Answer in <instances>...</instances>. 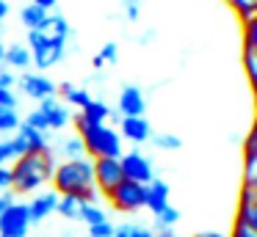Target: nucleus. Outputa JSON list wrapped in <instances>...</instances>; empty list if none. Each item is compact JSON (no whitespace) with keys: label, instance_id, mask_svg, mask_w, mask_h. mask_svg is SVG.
<instances>
[{"label":"nucleus","instance_id":"1","mask_svg":"<svg viewBox=\"0 0 257 237\" xmlns=\"http://www.w3.org/2000/svg\"><path fill=\"white\" fill-rule=\"evenodd\" d=\"M56 165L58 160L53 157L50 149L25 152L23 157L14 160V165H9V171H12V193L14 196H34V193H39L45 185H50Z\"/></svg>","mask_w":257,"mask_h":237},{"label":"nucleus","instance_id":"2","mask_svg":"<svg viewBox=\"0 0 257 237\" xmlns=\"http://www.w3.org/2000/svg\"><path fill=\"white\" fill-rule=\"evenodd\" d=\"M53 193L58 196H78L86 204H97L100 193L94 187V165L91 157H80V160H67V163H58L53 171Z\"/></svg>","mask_w":257,"mask_h":237},{"label":"nucleus","instance_id":"3","mask_svg":"<svg viewBox=\"0 0 257 237\" xmlns=\"http://www.w3.org/2000/svg\"><path fill=\"white\" fill-rule=\"evenodd\" d=\"M72 127L78 130L80 141H83V146H86V157H91V160H97V157L119 160V154H122V138H119V132L113 130L111 124L89 127V124H80L78 119H72Z\"/></svg>","mask_w":257,"mask_h":237},{"label":"nucleus","instance_id":"4","mask_svg":"<svg viewBox=\"0 0 257 237\" xmlns=\"http://www.w3.org/2000/svg\"><path fill=\"white\" fill-rule=\"evenodd\" d=\"M25 47H28V53H31V64H36L39 72H47V69L58 66L64 58H67V53H69L72 44L50 42V39H45L39 31H28V42H25Z\"/></svg>","mask_w":257,"mask_h":237},{"label":"nucleus","instance_id":"5","mask_svg":"<svg viewBox=\"0 0 257 237\" xmlns=\"http://www.w3.org/2000/svg\"><path fill=\"white\" fill-rule=\"evenodd\" d=\"M119 168H122L124 179L139 182V185H150V182L155 179V163H152L150 154L139 152V149L119 154Z\"/></svg>","mask_w":257,"mask_h":237},{"label":"nucleus","instance_id":"6","mask_svg":"<svg viewBox=\"0 0 257 237\" xmlns=\"http://www.w3.org/2000/svg\"><path fill=\"white\" fill-rule=\"evenodd\" d=\"M105 198L116 212H139V209H144V185L122 179Z\"/></svg>","mask_w":257,"mask_h":237},{"label":"nucleus","instance_id":"7","mask_svg":"<svg viewBox=\"0 0 257 237\" xmlns=\"http://www.w3.org/2000/svg\"><path fill=\"white\" fill-rule=\"evenodd\" d=\"M31 218L25 201H14L0 212V237H28Z\"/></svg>","mask_w":257,"mask_h":237},{"label":"nucleus","instance_id":"8","mask_svg":"<svg viewBox=\"0 0 257 237\" xmlns=\"http://www.w3.org/2000/svg\"><path fill=\"white\" fill-rule=\"evenodd\" d=\"M17 86H20V91H23L25 97L34 99V102L39 105V102H45V99L56 97L58 83L50 80L47 75H42V72H25V75L17 77Z\"/></svg>","mask_w":257,"mask_h":237},{"label":"nucleus","instance_id":"9","mask_svg":"<svg viewBox=\"0 0 257 237\" xmlns=\"http://www.w3.org/2000/svg\"><path fill=\"white\" fill-rule=\"evenodd\" d=\"M91 165H94V187L102 196H108L124 179L122 168H119V160H113V157H97V160H91Z\"/></svg>","mask_w":257,"mask_h":237},{"label":"nucleus","instance_id":"10","mask_svg":"<svg viewBox=\"0 0 257 237\" xmlns=\"http://www.w3.org/2000/svg\"><path fill=\"white\" fill-rule=\"evenodd\" d=\"M116 113L122 116V119H130V116H144L147 113V94L141 91L139 86H133V83L122 86L119 99H116Z\"/></svg>","mask_w":257,"mask_h":237},{"label":"nucleus","instance_id":"11","mask_svg":"<svg viewBox=\"0 0 257 237\" xmlns=\"http://www.w3.org/2000/svg\"><path fill=\"white\" fill-rule=\"evenodd\" d=\"M243 69L249 86H257V20L243 22Z\"/></svg>","mask_w":257,"mask_h":237},{"label":"nucleus","instance_id":"12","mask_svg":"<svg viewBox=\"0 0 257 237\" xmlns=\"http://www.w3.org/2000/svg\"><path fill=\"white\" fill-rule=\"evenodd\" d=\"M36 108L42 110V116H45L47 130H50V132H61L64 127L72 124V110H69L67 105H64L61 99H58V97L45 99V102H39Z\"/></svg>","mask_w":257,"mask_h":237},{"label":"nucleus","instance_id":"13","mask_svg":"<svg viewBox=\"0 0 257 237\" xmlns=\"http://www.w3.org/2000/svg\"><path fill=\"white\" fill-rule=\"evenodd\" d=\"M119 138H124V141L136 143V146H141V143H150L152 138V124L150 119H144V116H130V119H119Z\"/></svg>","mask_w":257,"mask_h":237},{"label":"nucleus","instance_id":"14","mask_svg":"<svg viewBox=\"0 0 257 237\" xmlns=\"http://www.w3.org/2000/svg\"><path fill=\"white\" fill-rule=\"evenodd\" d=\"M36 31H39L45 39H50V42L75 44V31H72V25H69V20L64 14H47L45 22H42Z\"/></svg>","mask_w":257,"mask_h":237},{"label":"nucleus","instance_id":"15","mask_svg":"<svg viewBox=\"0 0 257 237\" xmlns=\"http://www.w3.org/2000/svg\"><path fill=\"white\" fill-rule=\"evenodd\" d=\"M25 207H28L31 226H34V223H42V220H47L53 212H56V207H58V193H53V190L34 193V198H31V201H25Z\"/></svg>","mask_w":257,"mask_h":237},{"label":"nucleus","instance_id":"16","mask_svg":"<svg viewBox=\"0 0 257 237\" xmlns=\"http://www.w3.org/2000/svg\"><path fill=\"white\" fill-rule=\"evenodd\" d=\"M169 196H172V185L166 179H152L150 185H144V207L152 215H158L163 207H169Z\"/></svg>","mask_w":257,"mask_h":237},{"label":"nucleus","instance_id":"17","mask_svg":"<svg viewBox=\"0 0 257 237\" xmlns=\"http://www.w3.org/2000/svg\"><path fill=\"white\" fill-rule=\"evenodd\" d=\"M56 94H58V99H61L67 108H78V110H83L86 105L91 102V91L86 86H78V83H58V88H56Z\"/></svg>","mask_w":257,"mask_h":237},{"label":"nucleus","instance_id":"18","mask_svg":"<svg viewBox=\"0 0 257 237\" xmlns=\"http://www.w3.org/2000/svg\"><path fill=\"white\" fill-rule=\"evenodd\" d=\"M243 185L257 187V130L243 138Z\"/></svg>","mask_w":257,"mask_h":237},{"label":"nucleus","instance_id":"19","mask_svg":"<svg viewBox=\"0 0 257 237\" xmlns=\"http://www.w3.org/2000/svg\"><path fill=\"white\" fill-rule=\"evenodd\" d=\"M111 105H105L102 99H91L89 105H86L83 110H78V113L72 116V119H78L80 124H89V127H100V124H108V119H111Z\"/></svg>","mask_w":257,"mask_h":237},{"label":"nucleus","instance_id":"20","mask_svg":"<svg viewBox=\"0 0 257 237\" xmlns=\"http://www.w3.org/2000/svg\"><path fill=\"white\" fill-rule=\"evenodd\" d=\"M238 220L249 223L251 229H257V187H240V201H238Z\"/></svg>","mask_w":257,"mask_h":237},{"label":"nucleus","instance_id":"21","mask_svg":"<svg viewBox=\"0 0 257 237\" xmlns=\"http://www.w3.org/2000/svg\"><path fill=\"white\" fill-rule=\"evenodd\" d=\"M50 152H53V157H56V160L61 157V163L86 157V146H83V141H80V135H67V138H61L56 146H50Z\"/></svg>","mask_w":257,"mask_h":237},{"label":"nucleus","instance_id":"22","mask_svg":"<svg viewBox=\"0 0 257 237\" xmlns=\"http://www.w3.org/2000/svg\"><path fill=\"white\" fill-rule=\"evenodd\" d=\"M3 66H9L12 72H28L31 66V53H28V47L25 44H9L6 47V53H3Z\"/></svg>","mask_w":257,"mask_h":237},{"label":"nucleus","instance_id":"23","mask_svg":"<svg viewBox=\"0 0 257 237\" xmlns=\"http://www.w3.org/2000/svg\"><path fill=\"white\" fill-rule=\"evenodd\" d=\"M14 135L25 143V149H28V152H42V149H50V132H39V130H34V127L20 124V130L14 132Z\"/></svg>","mask_w":257,"mask_h":237},{"label":"nucleus","instance_id":"24","mask_svg":"<svg viewBox=\"0 0 257 237\" xmlns=\"http://www.w3.org/2000/svg\"><path fill=\"white\" fill-rule=\"evenodd\" d=\"M116 61H119V44H116V42H105L100 50H97L94 58H91V69L100 75V72L105 69L108 64H116Z\"/></svg>","mask_w":257,"mask_h":237},{"label":"nucleus","instance_id":"25","mask_svg":"<svg viewBox=\"0 0 257 237\" xmlns=\"http://www.w3.org/2000/svg\"><path fill=\"white\" fill-rule=\"evenodd\" d=\"M83 198H78V196H58V207H56V212L61 215V218H67V220H80V209H83Z\"/></svg>","mask_w":257,"mask_h":237},{"label":"nucleus","instance_id":"26","mask_svg":"<svg viewBox=\"0 0 257 237\" xmlns=\"http://www.w3.org/2000/svg\"><path fill=\"white\" fill-rule=\"evenodd\" d=\"M25 152H28V149H25V143L20 141L17 135H14L12 141H0V165L14 163V160H17V157H23Z\"/></svg>","mask_w":257,"mask_h":237},{"label":"nucleus","instance_id":"27","mask_svg":"<svg viewBox=\"0 0 257 237\" xmlns=\"http://www.w3.org/2000/svg\"><path fill=\"white\" fill-rule=\"evenodd\" d=\"M113 237H152V226L139 223V220H124L113 226Z\"/></svg>","mask_w":257,"mask_h":237},{"label":"nucleus","instance_id":"28","mask_svg":"<svg viewBox=\"0 0 257 237\" xmlns=\"http://www.w3.org/2000/svg\"><path fill=\"white\" fill-rule=\"evenodd\" d=\"M45 17H47V11H42L39 6H34V3H25L23 9H20V22H23L28 31H36V28L45 22Z\"/></svg>","mask_w":257,"mask_h":237},{"label":"nucleus","instance_id":"29","mask_svg":"<svg viewBox=\"0 0 257 237\" xmlns=\"http://www.w3.org/2000/svg\"><path fill=\"white\" fill-rule=\"evenodd\" d=\"M108 220V212L100 207V204H83V209H80V223H86V229H91V226H100Z\"/></svg>","mask_w":257,"mask_h":237},{"label":"nucleus","instance_id":"30","mask_svg":"<svg viewBox=\"0 0 257 237\" xmlns=\"http://www.w3.org/2000/svg\"><path fill=\"white\" fill-rule=\"evenodd\" d=\"M150 143L155 149H163V152H177V149H183V141L174 132H152Z\"/></svg>","mask_w":257,"mask_h":237},{"label":"nucleus","instance_id":"31","mask_svg":"<svg viewBox=\"0 0 257 237\" xmlns=\"http://www.w3.org/2000/svg\"><path fill=\"white\" fill-rule=\"evenodd\" d=\"M23 124V116L12 108H0V132H17Z\"/></svg>","mask_w":257,"mask_h":237},{"label":"nucleus","instance_id":"32","mask_svg":"<svg viewBox=\"0 0 257 237\" xmlns=\"http://www.w3.org/2000/svg\"><path fill=\"white\" fill-rule=\"evenodd\" d=\"M177 223H180V209L172 207V204L163 207L158 215H152V226H172V229H174Z\"/></svg>","mask_w":257,"mask_h":237},{"label":"nucleus","instance_id":"33","mask_svg":"<svg viewBox=\"0 0 257 237\" xmlns=\"http://www.w3.org/2000/svg\"><path fill=\"white\" fill-rule=\"evenodd\" d=\"M229 6L235 9V14L240 20H254V11H257V0H229Z\"/></svg>","mask_w":257,"mask_h":237},{"label":"nucleus","instance_id":"34","mask_svg":"<svg viewBox=\"0 0 257 237\" xmlns=\"http://www.w3.org/2000/svg\"><path fill=\"white\" fill-rule=\"evenodd\" d=\"M119 3H122V17L127 22H139L141 20V0H119Z\"/></svg>","mask_w":257,"mask_h":237},{"label":"nucleus","instance_id":"35","mask_svg":"<svg viewBox=\"0 0 257 237\" xmlns=\"http://www.w3.org/2000/svg\"><path fill=\"white\" fill-rule=\"evenodd\" d=\"M17 77H20V75H14L9 66L0 64V88H9V91H14V88H17Z\"/></svg>","mask_w":257,"mask_h":237},{"label":"nucleus","instance_id":"36","mask_svg":"<svg viewBox=\"0 0 257 237\" xmlns=\"http://www.w3.org/2000/svg\"><path fill=\"white\" fill-rule=\"evenodd\" d=\"M0 108L17 110V108H20V97H17L14 91H9V88H0Z\"/></svg>","mask_w":257,"mask_h":237},{"label":"nucleus","instance_id":"37","mask_svg":"<svg viewBox=\"0 0 257 237\" xmlns=\"http://www.w3.org/2000/svg\"><path fill=\"white\" fill-rule=\"evenodd\" d=\"M232 237H257V229H251L249 223L235 218V229H232Z\"/></svg>","mask_w":257,"mask_h":237},{"label":"nucleus","instance_id":"38","mask_svg":"<svg viewBox=\"0 0 257 237\" xmlns=\"http://www.w3.org/2000/svg\"><path fill=\"white\" fill-rule=\"evenodd\" d=\"M89 234L91 237H113V223H111V220H105V223H100V226H91Z\"/></svg>","mask_w":257,"mask_h":237},{"label":"nucleus","instance_id":"39","mask_svg":"<svg viewBox=\"0 0 257 237\" xmlns=\"http://www.w3.org/2000/svg\"><path fill=\"white\" fill-rule=\"evenodd\" d=\"M3 190H12V171H9V165H0V193Z\"/></svg>","mask_w":257,"mask_h":237},{"label":"nucleus","instance_id":"40","mask_svg":"<svg viewBox=\"0 0 257 237\" xmlns=\"http://www.w3.org/2000/svg\"><path fill=\"white\" fill-rule=\"evenodd\" d=\"M152 237H177L172 226H152Z\"/></svg>","mask_w":257,"mask_h":237},{"label":"nucleus","instance_id":"41","mask_svg":"<svg viewBox=\"0 0 257 237\" xmlns=\"http://www.w3.org/2000/svg\"><path fill=\"white\" fill-rule=\"evenodd\" d=\"M14 201H17V198H14V193L12 190H3V193H0V212H3L9 204H14Z\"/></svg>","mask_w":257,"mask_h":237},{"label":"nucleus","instance_id":"42","mask_svg":"<svg viewBox=\"0 0 257 237\" xmlns=\"http://www.w3.org/2000/svg\"><path fill=\"white\" fill-rule=\"evenodd\" d=\"M31 3L39 6L42 11H47V14H50V9H56V6H58V0H31Z\"/></svg>","mask_w":257,"mask_h":237},{"label":"nucleus","instance_id":"43","mask_svg":"<svg viewBox=\"0 0 257 237\" xmlns=\"http://www.w3.org/2000/svg\"><path fill=\"white\" fill-rule=\"evenodd\" d=\"M9 11H12V3H9V0H0V20H6Z\"/></svg>","mask_w":257,"mask_h":237},{"label":"nucleus","instance_id":"44","mask_svg":"<svg viewBox=\"0 0 257 237\" xmlns=\"http://www.w3.org/2000/svg\"><path fill=\"white\" fill-rule=\"evenodd\" d=\"M191 237H224L221 231H196V234H191Z\"/></svg>","mask_w":257,"mask_h":237},{"label":"nucleus","instance_id":"45","mask_svg":"<svg viewBox=\"0 0 257 237\" xmlns=\"http://www.w3.org/2000/svg\"><path fill=\"white\" fill-rule=\"evenodd\" d=\"M155 39V31H150V33H144V36H139V44H147V42H152Z\"/></svg>","mask_w":257,"mask_h":237},{"label":"nucleus","instance_id":"46","mask_svg":"<svg viewBox=\"0 0 257 237\" xmlns=\"http://www.w3.org/2000/svg\"><path fill=\"white\" fill-rule=\"evenodd\" d=\"M3 53H6V44L0 42V64H3Z\"/></svg>","mask_w":257,"mask_h":237},{"label":"nucleus","instance_id":"47","mask_svg":"<svg viewBox=\"0 0 257 237\" xmlns=\"http://www.w3.org/2000/svg\"><path fill=\"white\" fill-rule=\"evenodd\" d=\"M0 31H3V20H0Z\"/></svg>","mask_w":257,"mask_h":237},{"label":"nucleus","instance_id":"48","mask_svg":"<svg viewBox=\"0 0 257 237\" xmlns=\"http://www.w3.org/2000/svg\"><path fill=\"white\" fill-rule=\"evenodd\" d=\"M86 237H91V234H86Z\"/></svg>","mask_w":257,"mask_h":237}]
</instances>
